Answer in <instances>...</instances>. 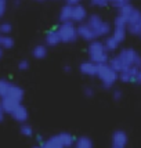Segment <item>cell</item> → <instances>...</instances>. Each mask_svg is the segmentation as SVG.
Here are the masks:
<instances>
[{"instance_id": "37", "label": "cell", "mask_w": 141, "mask_h": 148, "mask_svg": "<svg viewBox=\"0 0 141 148\" xmlns=\"http://www.w3.org/2000/svg\"><path fill=\"white\" fill-rule=\"evenodd\" d=\"M36 1H50V0H36Z\"/></svg>"}, {"instance_id": "13", "label": "cell", "mask_w": 141, "mask_h": 148, "mask_svg": "<svg viewBox=\"0 0 141 148\" xmlns=\"http://www.w3.org/2000/svg\"><path fill=\"white\" fill-rule=\"evenodd\" d=\"M0 104H1V108H3V111L6 112V114H11L17 107H18L19 104H21V101H18V100H15V98H13V97H3L1 98V101H0Z\"/></svg>"}, {"instance_id": "22", "label": "cell", "mask_w": 141, "mask_h": 148, "mask_svg": "<svg viewBox=\"0 0 141 148\" xmlns=\"http://www.w3.org/2000/svg\"><path fill=\"white\" fill-rule=\"evenodd\" d=\"M10 84L11 82L10 80H6V79H0V98L7 96V91L10 89Z\"/></svg>"}, {"instance_id": "18", "label": "cell", "mask_w": 141, "mask_h": 148, "mask_svg": "<svg viewBox=\"0 0 141 148\" xmlns=\"http://www.w3.org/2000/svg\"><path fill=\"white\" fill-rule=\"evenodd\" d=\"M32 56L36 60H43L47 57V46L46 45H36L32 50Z\"/></svg>"}, {"instance_id": "8", "label": "cell", "mask_w": 141, "mask_h": 148, "mask_svg": "<svg viewBox=\"0 0 141 148\" xmlns=\"http://www.w3.org/2000/svg\"><path fill=\"white\" fill-rule=\"evenodd\" d=\"M129 137L127 133L125 130H115L112 133V137H111V143H112V147L115 148H125L127 145Z\"/></svg>"}, {"instance_id": "27", "label": "cell", "mask_w": 141, "mask_h": 148, "mask_svg": "<svg viewBox=\"0 0 141 148\" xmlns=\"http://www.w3.org/2000/svg\"><path fill=\"white\" fill-rule=\"evenodd\" d=\"M18 69L19 71H28V69H29V61L21 60V61L18 62Z\"/></svg>"}, {"instance_id": "25", "label": "cell", "mask_w": 141, "mask_h": 148, "mask_svg": "<svg viewBox=\"0 0 141 148\" xmlns=\"http://www.w3.org/2000/svg\"><path fill=\"white\" fill-rule=\"evenodd\" d=\"M131 0H109V4L112 7H115V8H119V7L125 6V4H127Z\"/></svg>"}, {"instance_id": "29", "label": "cell", "mask_w": 141, "mask_h": 148, "mask_svg": "<svg viewBox=\"0 0 141 148\" xmlns=\"http://www.w3.org/2000/svg\"><path fill=\"white\" fill-rule=\"evenodd\" d=\"M84 96L87 97V98H91V97H94V89H93V87H89V86H87V87H84Z\"/></svg>"}, {"instance_id": "2", "label": "cell", "mask_w": 141, "mask_h": 148, "mask_svg": "<svg viewBox=\"0 0 141 148\" xmlns=\"http://www.w3.org/2000/svg\"><path fill=\"white\" fill-rule=\"evenodd\" d=\"M87 54H89L90 61H93L96 64H104V62H108L109 60V51L105 49L104 42H100L98 39L89 42Z\"/></svg>"}, {"instance_id": "34", "label": "cell", "mask_w": 141, "mask_h": 148, "mask_svg": "<svg viewBox=\"0 0 141 148\" xmlns=\"http://www.w3.org/2000/svg\"><path fill=\"white\" fill-rule=\"evenodd\" d=\"M64 71L66 72V73H69V72L72 71V66H70V65H65V66H64Z\"/></svg>"}, {"instance_id": "26", "label": "cell", "mask_w": 141, "mask_h": 148, "mask_svg": "<svg viewBox=\"0 0 141 148\" xmlns=\"http://www.w3.org/2000/svg\"><path fill=\"white\" fill-rule=\"evenodd\" d=\"M90 3H91L93 6L103 8V7H107L109 4V0H90Z\"/></svg>"}, {"instance_id": "33", "label": "cell", "mask_w": 141, "mask_h": 148, "mask_svg": "<svg viewBox=\"0 0 141 148\" xmlns=\"http://www.w3.org/2000/svg\"><path fill=\"white\" fill-rule=\"evenodd\" d=\"M4 115H6V112L3 111V108H1V104H0V122L4 119Z\"/></svg>"}, {"instance_id": "17", "label": "cell", "mask_w": 141, "mask_h": 148, "mask_svg": "<svg viewBox=\"0 0 141 148\" xmlns=\"http://www.w3.org/2000/svg\"><path fill=\"white\" fill-rule=\"evenodd\" d=\"M119 42L116 40L112 35H108V36H105V40H104V46H105V49L108 50L109 53L112 51H116L118 50V47H119Z\"/></svg>"}, {"instance_id": "23", "label": "cell", "mask_w": 141, "mask_h": 148, "mask_svg": "<svg viewBox=\"0 0 141 148\" xmlns=\"http://www.w3.org/2000/svg\"><path fill=\"white\" fill-rule=\"evenodd\" d=\"M19 132H21V134L25 136V137H32L33 136V127L31 125H28V123H22L21 127H19Z\"/></svg>"}, {"instance_id": "16", "label": "cell", "mask_w": 141, "mask_h": 148, "mask_svg": "<svg viewBox=\"0 0 141 148\" xmlns=\"http://www.w3.org/2000/svg\"><path fill=\"white\" fill-rule=\"evenodd\" d=\"M72 8H73V6H70V4H65V6H62V8L60 10V15H58L60 22L72 21Z\"/></svg>"}, {"instance_id": "15", "label": "cell", "mask_w": 141, "mask_h": 148, "mask_svg": "<svg viewBox=\"0 0 141 148\" xmlns=\"http://www.w3.org/2000/svg\"><path fill=\"white\" fill-rule=\"evenodd\" d=\"M57 140L60 141V144L64 148H70L73 147V143H75V137L70 134V133H66V132H62V133H58L55 134Z\"/></svg>"}, {"instance_id": "31", "label": "cell", "mask_w": 141, "mask_h": 148, "mask_svg": "<svg viewBox=\"0 0 141 148\" xmlns=\"http://www.w3.org/2000/svg\"><path fill=\"white\" fill-rule=\"evenodd\" d=\"M82 0H65L66 4H70V6H75V4H79Z\"/></svg>"}, {"instance_id": "6", "label": "cell", "mask_w": 141, "mask_h": 148, "mask_svg": "<svg viewBox=\"0 0 141 148\" xmlns=\"http://www.w3.org/2000/svg\"><path fill=\"white\" fill-rule=\"evenodd\" d=\"M126 35H127V22L126 19L123 18L122 15H116L115 21H114V29H112V36L119 42L122 43L123 40L126 39Z\"/></svg>"}, {"instance_id": "14", "label": "cell", "mask_w": 141, "mask_h": 148, "mask_svg": "<svg viewBox=\"0 0 141 148\" xmlns=\"http://www.w3.org/2000/svg\"><path fill=\"white\" fill-rule=\"evenodd\" d=\"M61 43V39H60V35H58L57 29H53V31H49V32L44 35V45L47 47H55Z\"/></svg>"}, {"instance_id": "12", "label": "cell", "mask_w": 141, "mask_h": 148, "mask_svg": "<svg viewBox=\"0 0 141 148\" xmlns=\"http://www.w3.org/2000/svg\"><path fill=\"white\" fill-rule=\"evenodd\" d=\"M10 115H11V118H13L15 122L25 123L26 121H28V116H29V114H28V110H26L25 107H24L22 104H19L18 107H17V108H15V110H14Z\"/></svg>"}, {"instance_id": "10", "label": "cell", "mask_w": 141, "mask_h": 148, "mask_svg": "<svg viewBox=\"0 0 141 148\" xmlns=\"http://www.w3.org/2000/svg\"><path fill=\"white\" fill-rule=\"evenodd\" d=\"M87 17H89V13H87L84 6H82L80 3L73 6V8H72V22H75V24L84 22L87 19Z\"/></svg>"}, {"instance_id": "30", "label": "cell", "mask_w": 141, "mask_h": 148, "mask_svg": "<svg viewBox=\"0 0 141 148\" xmlns=\"http://www.w3.org/2000/svg\"><path fill=\"white\" fill-rule=\"evenodd\" d=\"M122 97H123L122 90H115L114 91V100H115V101H120Z\"/></svg>"}, {"instance_id": "9", "label": "cell", "mask_w": 141, "mask_h": 148, "mask_svg": "<svg viewBox=\"0 0 141 148\" xmlns=\"http://www.w3.org/2000/svg\"><path fill=\"white\" fill-rule=\"evenodd\" d=\"M137 72H138V66H129L119 72L118 76H119V80L123 83H131V82H136L137 79Z\"/></svg>"}, {"instance_id": "35", "label": "cell", "mask_w": 141, "mask_h": 148, "mask_svg": "<svg viewBox=\"0 0 141 148\" xmlns=\"http://www.w3.org/2000/svg\"><path fill=\"white\" fill-rule=\"evenodd\" d=\"M1 58H3V49L0 47V60H1Z\"/></svg>"}, {"instance_id": "7", "label": "cell", "mask_w": 141, "mask_h": 148, "mask_svg": "<svg viewBox=\"0 0 141 148\" xmlns=\"http://www.w3.org/2000/svg\"><path fill=\"white\" fill-rule=\"evenodd\" d=\"M77 36L80 39H83L84 42H91V40L97 39L94 31L91 29V26H90L86 21L77 24Z\"/></svg>"}, {"instance_id": "39", "label": "cell", "mask_w": 141, "mask_h": 148, "mask_svg": "<svg viewBox=\"0 0 141 148\" xmlns=\"http://www.w3.org/2000/svg\"><path fill=\"white\" fill-rule=\"evenodd\" d=\"M112 148H115V147H112Z\"/></svg>"}, {"instance_id": "36", "label": "cell", "mask_w": 141, "mask_h": 148, "mask_svg": "<svg viewBox=\"0 0 141 148\" xmlns=\"http://www.w3.org/2000/svg\"><path fill=\"white\" fill-rule=\"evenodd\" d=\"M138 38L141 39V25H140V31H138Z\"/></svg>"}, {"instance_id": "24", "label": "cell", "mask_w": 141, "mask_h": 148, "mask_svg": "<svg viewBox=\"0 0 141 148\" xmlns=\"http://www.w3.org/2000/svg\"><path fill=\"white\" fill-rule=\"evenodd\" d=\"M13 31V25L10 22H0V33L3 35H10Z\"/></svg>"}, {"instance_id": "38", "label": "cell", "mask_w": 141, "mask_h": 148, "mask_svg": "<svg viewBox=\"0 0 141 148\" xmlns=\"http://www.w3.org/2000/svg\"><path fill=\"white\" fill-rule=\"evenodd\" d=\"M33 148H42L40 145H33Z\"/></svg>"}, {"instance_id": "4", "label": "cell", "mask_w": 141, "mask_h": 148, "mask_svg": "<svg viewBox=\"0 0 141 148\" xmlns=\"http://www.w3.org/2000/svg\"><path fill=\"white\" fill-rule=\"evenodd\" d=\"M86 22L91 26V29L94 31L97 39L108 36L109 33H111V31H112L111 24L107 22V21H104L98 14H91V15H89L87 19H86Z\"/></svg>"}, {"instance_id": "28", "label": "cell", "mask_w": 141, "mask_h": 148, "mask_svg": "<svg viewBox=\"0 0 141 148\" xmlns=\"http://www.w3.org/2000/svg\"><path fill=\"white\" fill-rule=\"evenodd\" d=\"M7 11V0H0V18L4 17Z\"/></svg>"}, {"instance_id": "20", "label": "cell", "mask_w": 141, "mask_h": 148, "mask_svg": "<svg viewBox=\"0 0 141 148\" xmlns=\"http://www.w3.org/2000/svg\"><path fill=\"white\" fill-rule=\"evenodd\" d=\"M0 47L3 50H8V49H13L14 47V39L10 35H3L0 33Z\"/></svg>"}, {"instance_id": "32", "label": "cell", "mask_w": 141, "mask_h": 148, "mask_svg": "<svg viewBox=\"0 0 141 148\" xmlns=\"http://www.w3.org/2000/svg\"><path fill=\"white\" fill-rule=\"evenodd\" d=\"M136 82L141 84V66L138 68V72H137V79H136Z\"/></svg>"}, {"instance_id": "5", "label": "cell", "mask_w": 141, "mask_h": 148, "mask_svg": "<svg viewBox=\"0 0 141 148\" xmlns=\"http://www.w3.org/2000/svg\"><path fill=\"white\" fill-rule=\"evenodd\" d=\"M57 32L60 35L61 43H75L77 40V25L72 21L61 22L57 28Z\"/></svg>"}, {"instance_id": "11", "label": "cell", "mask_w": 141, "mask_h": 148, "mask_svg": "<svg viewBox=\"0 0 141 148\" xmlns=\"http://www.w3.org/2000/svg\"><path fill=\"white\" fill-rule=\"evenodd\" d=\"M79 71L82 75L84 76H96L97 75V64L96 62H93V61H83L82 64L79 65Z\"/></svg>"}, {"instance_id": "19", "label": "cell", "mask_w": 141, "mask_h": 148, "mask_svg": "<svg viewBox=\"0 0 141 148\" xmlns=\"http://www.w3.org/2000/svg\"><path fill=\"white\" fill-rule=\"evenodd\" d=\"M73 148H93V141L87 136H82L73 143Z\"/></svg>"}, {"instance_id": "3", "label": "cell", "mask_w": 141, "mask_h": 148, "mask_svg": "<svg viewBox=\"0 0 141 148\" xmlns=\"http://www.w3.org/2000/svg\"><path fill=\"white\" fill-rule=\"evenodd\" d=\"M96 76L101 80V84H103L104 89L114 87V84L116 83V80H119L118 72H116L108 62L97 64V75Z\"/></svg>"}, {"instance_id": "1", "label": "cell", "mask_w": 141, "mask_h": 148, "mask_svg": "<svg viewBox=\"0 0 141 148\" xmlns=\"http://www.w3.org/2000/svg\"><path fill=\"white\" fill-rule=\"evenodd\" d=\"M108 64L115 69L118 73L129 66H141V56L134 49H122L118 56H114L108 60Z\"/></svg>"}, {"instance_id": "21", "label": "cell", "mask_w": 141, "mask_h": 148, "mask_svg": "<svg viewBox=\"0 0 141 148\" xmlns=\"http://www.w3.org/2000/svg\"><path fill=\"white\" fill-rule=\"evenodd\" d=\"M40 147L42 148H64L61 144H60V141L57 140L55 136H51L50 138H47L46 141H43Z\"/></svg>"}]
</instances>
